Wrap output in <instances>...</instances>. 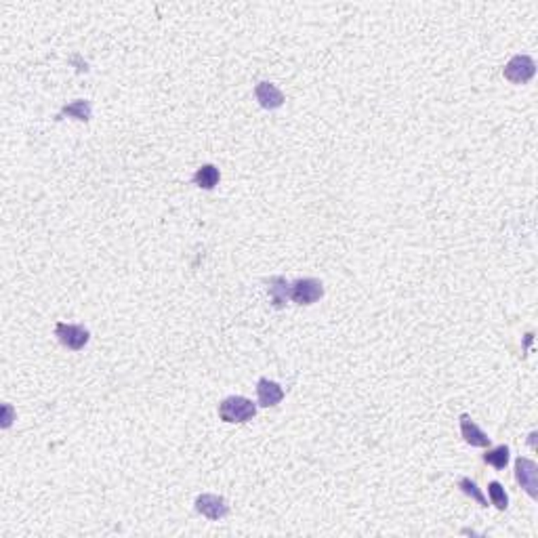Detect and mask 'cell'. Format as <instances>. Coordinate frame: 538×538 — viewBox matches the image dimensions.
Wrapping results in <instances>:
<instances>
[{"label":"cell","mask_w":538,"mask_h":538,"mask_svg":"<svg viewBox=\"0 0 538 538\" xmlns=\"http://www.w3.org/2000/svg\"><path fill=\"white\" fill-rule=\"evenodd\" d=\"M503 74H505V78H507L509 82H513V84H526V82H530V80L534 78V74H537V63H534V59L528 57V55H516V57H511V61L505 65Z\"/></svg>","instance_id":"obj_3"},{"label":"cell","mask_w":538,"mask_h":538,"mask_svg":"<svg viewBox=\"0 0 538 538\" xmlns=\"http://www.w3.org/2000/svg\"><path fill=\"white\" fill-rule=\"evenodd\" d=\"M221 179V173L215 164H202L196 175H194V183L200 188V190H213Z\"/></svg>","instance_id":"obj_11"},{"label":"cell","mask_w":538,"mask_h":538,"mask_svg":"<svg viewBox=\"0 0 538 538\" xmlns=\"http://www.w3.org/2000/svg\"><path fill=\"white\" fill-rule=\"evenodd\" d=\"M459 488L467 494V497H471L473 501H478L482 507H488V501H486V497L482 494V490L478 488V484L473 482V480H469V478H461V482H459Z\"/></svg>","instance_id":"obj_15"},{"label":"cell","mask_w":538,"mask_h":538,"mask_svg":"<svg viewBox=\"0 0 538 538\" xmlns=\"http://www.w3.org/2000/svg\"><path fill=\"white\" fill-rule=\"evenodd\" d=\"M516 478L520 482V486L528 492L530 499H538V465L534 461L520 457L516 461Z\"/></svg>","instance_id":"obj_5"},{"label":"cell","mask_w":538,"mask_h":538,"mask_svg":"<svg viewBox=\"0 0 538 538\" xmlns=\"http://www.w3.org/2000/svg\"><path fill=\"white\" fill-rule=\"evenodd\" d=\"M324 296V284L315 277H301L290 284V298L296 305H313Z\"/></svg>","instance_id":"obj_2"},{"label":"cell","mask_w":538,"mask_h":538,"mask_svg":"<svg viewBox=\"0 0 538 538\" xmlns=\"http://www.w3.org/2000/svg\"><path fill=\"white\" fill-rule=\"evenodd\" d=\"M55 336L59 339V343H61L63 347H67V349H72V351H80V349L88 343V339H91V334H88V330H86L84 326L65 324V322H57V326H55Z\"/></svg>","instance_id":"obj_4"},{"label":"cell","mask_w":538,"mask_h":538,"mask_svg":"<svg viewBox=\"0 0 538 538\" xmlns=\"http://www.w3.org/2000/svg\"><path fill=\"white\" fill-rule=\"evenodd\" d=\"M196 511L202 513L204 518L213 520V522H219L223 520L228 513H230V505L223 497H217V494H200L196 499Z\"/></svg>","instance_id":"obj_6"},{"label":"cell","mask_w":538,"mask_h":538,"mask_svg":"<svg viewBox=\"0 0 538 538\" xmlns=\"http://www.w3.org/2000/svg\"><path fill=\"white\" fill-rule=\"evenodd\" d=\"M257 398H259V406L271 408V406H277L284 400V389L275 381L259 379V383H257Z\"/></svg>","instance_id":"obj_8"},{"label":"cell","mask_w":538,"mask_h":538,"mask_svg":"<svg viewBox=\"0 0 538 538\" xmlns=\"http://www.w3.org/2000/svg\"><path fill=\"white\" fill-rule=\"evenodd\" d=\"M255 97H257L259 105L265 107V110H277L286 101L284 93L275 84H271V82H259L257 88H255Z\"/></svg>","instance_id":"obj_7"},{"label":"cell","mask_w":538,"mask_h":538,"mask_svg":"<svg viewBox=\"0 0 538 538\" xmlns=\"http://www.w3.org/2000/svg\"><path fill=\"white\" fill-rule=\"evenodd\" d=\"M461 433H463L465 442L471 444V446H475V448H488V446H490V438L471 421L469 414H463V416H461Z\"/></svg>","instance_id":"obj_9"},{"label":"cell","mask_w":538,"mask_h":538,"mask_svg":"<svg viewBox=\"0 0 538 538\" xmlns=\"http://www.w3.org/2000/svg\"><path fill=\"white\" fill-rule=\"evenodd\" d=\"M63 116H70V118H76V120H82V122H88L91 116H93V107H91V101L86 99H76L72 101L70 105H65L59 114V118Z\"/></svg>","instance_id":"obj_12"},{"label":"cell","mask_w":538,"mask_h":538,"mask_svg":"<svg viewBox=\"0 0 538 538\" xmlns=\"http://www.w3.org/2000/svg\"><path fill=\"white\" fill-rule=\"evenodd\" d=\"M257 414V404H253L244 395H232L225 398L219 404V416L225 423H249Z\"/></svg>","instance_id":"obj_1"},{"label":"cell","mask_w":538,"mask_h":538,"mask_svg":"<svg viewBox=\"0 0 538 538\" xmlns=\"http://www.w3.org/2000/svg\"><path fill=\"white\" fill-rule=\"evenodd\" d=\"M268 290H269V298L273 303V307H284L286 301L290 298V282L282 275H275V277H269L268 282Z\"/></svg>","instance_id":"obj_10"},{"label":"cell","mask_w":538,"mask_h":538,"mask_svg":"<svg viewBox=\"0 0 538 538\" xmlns=\"http://www.w3.org/2000/svg\"><path fill=\"white\" fill-rule=\"evenodd\" d=\"M484 461L488 465H492L494 469H505L507 463H509V448L507 446H499V448H492L484 454Z\"/></svg>","instance_id":"obj_13"},{"label":"cell","mask_w":538,"mask_h":538,"mask_svg":"<svg viewBox=\"0 0 538 538\" xmlns=\"http://www.w3.org/2000/svg\"><path fill=\"white\" fill-rule=\"evenodd\" d=\"M488 494H490V501H492V505H494L497 509L505 511V509L509 507V497H507L505 488H503L499 482H490V486H488Z\"/></svg>","instance_id":"obj_14"},{"label":"cell","mask_w":538,"mask_h":538,"mask_svg":"<svg viewBox=\"0 0 538 538\" xmlns=\"http://www.w3.org/2000/svg\"><path fill=\"white\" fill-rule=\"evenodd\" d=\"M11 423H13V408L8 404H4L2 406V427L6 429V427H11Z\"/></svg>","instance_id":"obj_16"}]
</instances>
